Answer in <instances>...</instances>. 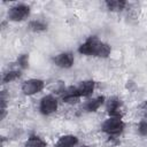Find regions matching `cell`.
<instances>
[{"mask_svg": "<svg viewBox=\"0 0 147 147\" xmlns=\"http://www.w3.org/2000/svg\"><path fill=\"white\" fill-rule=\"evenodd\" d=\"M78 52L86 56H94L106 59L111 53V47L109 44L103 42L96 36H90L86 38L84 42H82L78 47Z\"/></svg>", "mask_w": 147, "mask_h": 147, "instance_id": "obj_1", "label": "cell"}, {"mask_svg": "<svg viewBox=\"0 0 147 147\" xmlns=\"http://www.w3.org/2000/svg\"><path fill=\"white\" fill-rule=\"evenodd\" d=\"M124 127H125L124 122L122 121V118H117V117H109L101 125V130L110 137L121 134Z\"/></svg>", "mask_w": 147, "mask_h": 147, "instance_id": "obj_2", "label": "cell"}, {"mask_svg": "<svg viewBox=\"0 0 147 147\" xmlns=\"http://www.w3.org/2000/svg\"><path fill=\"white\" fill-rule=\"evenodd\" d=\"M95 88V83L92 79L88 80H83L80 82L77 86H70L67 88L68 92H70L71 94H74L75 96H77L78 99L83 98V96H90L93 91Z\"/></svg>", "mask_w": 147, "mask_h": 147, "instance_id": "obj_3", "label": "cell"}, {"mask_svg": "<svg viewBox=\"0 0 147 147\" xmlns=\"http://www.w3.org/2000/svg\"><path fill=\"white\" fill-rule=\"evenodd\" d=\"M30 15V7L25 3H17L9 8L8 10V20L11 22H21L28 18Z\"/></svg>", "mask_w": 147, "mask_h": 147, "instance_id": "obj_4", "label": "cell"}, {"mask_svg": "<svg viewBox=\"0 0 147 147\" xmlns=\"http://www.w3.org/2000/svg\"><path fill=\"white\" fill-rule=\"evenodd\" d=\"M57 107H59V101L52 94H47L42 96L39 102V111L45 116H49L54 114L57 110Z\"/></svg>", "mask_w": 147, "mask_h": 147, "instance_id": "obj_5", "label": "cell"}, {"mask_svg": "<svg viewBox=\"0 0 147 147\" xmlns=\"http://www.w3.org/2000/svg\"><path fill=\"white\" fill-rule=\"evenodd\" d=\"M45 87V82L42 79H38V78H30L28 80H24L21 90L23 92L24 95H34L39 92H41Z\"/></svg>", "mask_w": 147, "mask_h": 147, "instance_id": "obj_6", "label": "cell"}, {"mask_svg": "<svg viewBox=\"0 0 147 147\" xmlns=\"http://www.w3.org/2000/svg\"><path fill=\"white\" fill-rule=\"evenodd\" d=\"M53 63L61 69H70L74 65L75 57L71 52H62L52 59Z\"/></svg>", "mask_w": 147, "mask_h": 147, "instance_id": "obj_7", "label": "cell"}, {"mask_svg": "<svg viewBox=\"0 0 147 147\" xmlns=\"http://www.w3.org/2000/svg\"><path fill=\"white\" fill-rule=\"evenodd\" d=\"M106 109L109 117H117V118L123 117V103L121 99L117 96H113L107 101Z\"/></svg>", "mask_w": 147, "mask_h": 147, "instance_id": "obj_8", "label": "cell"}, {"mask_svg": "<svg viewBox=\"0 0 147 147\" xmlns=\"http://www.w3.org/2000/svg\"><path fill=\"white\" fill-rule=\"evenodd\" d=\"M79 140L74 134H64L61 136L57 141L55 142L54 147H76L78 145Z\"/></svg>", "mask_w": 147, "mask_h": 147, "instance_id": "obj_9", "label": "cell"}, {"mask_svg": "<svg viewBox=\"0 0 147 147\" xmlns=\"http://www.w3.org/2000/svg\"><path fill=\"white\" fill-rule=\"evenodd\" d=\"M105 100H106V98H105L103 95H100V96L93 98V99L88 100V101L85 103L84 109H85L86 111H88V113H94V111H96V110H98V109L103 105Z\"/></svg>", "mask_w": 147, "mask_h": 147, "instance_id": "obj_10", "label": "cell"}, {"mask_svg": "<svg viewBox=\"0 0 147 147\" xmlns=\"http://www.w3.org/2000/svg\"><path fill=\"white\" fill-rule=\"evenodd\" d=\"M105 5L109 11L117 13V11H122L125 8L126 1H124V0H107L105 2Z\"/></svg>", "mask_w": 147, "mask_h": 147, "instance_id": "obj_11", "label": "cell"}, {"mask_svg": "<svg viewBox=\"0 0 147 147\" xmlns=\"http://www.w3.org/2000/svg\"><path fill=\"white\" fill-rule=\"evenodd\" d=\"M24 147H47V142L37 134H32L28 138Z\"/></svg>", "mask_w": 147, "mask_h": 147, "instance_id": "obj_12", "label": "cell"}, {"mask_svg": "<svg viewBox=\"0 0 147 147\" xmlns=\"http://www.w3.org/2000/svg\"><path fill=\"white\" fill-rule=\"evenodd\" d=\"M28 28H29V30H31L32 32H44V31L47 30V24H46L44 21L33 20V21H30V22H29Z\"/></svg>", "mask_w": 147, "mask_h": 147, "instance_id": "obj_13", "label": "cell"}, {"mask_svg": "<svg viewBox=\"0 0 147 147\" xmlns=\"http://www.w3.org/2000/svg\"><path fill=\"white\" fill-rule=\"evenodd\" d=\"M21 77V71L20 70H9L2 76V82L3 83H11Z\"/></svg>", "mask_w": 147, "mask_h": 147, "instance_id": "obj_14", "label": "cell"}, {"mask_svg": "<svg viewBox=\"0 0 147 147\" xmlns=\"http://www.w3.org/2000/svg\"><path fill=\"white\" fill-rule=\"evenodd\" d=\"M0 103H1V107H0V118L3 119L7 115V100H6V92L2 91L1 92V98H0Z\"/></svg>", "mask_w": 147, "mask_h": 147, "instance_id": "obj_15", "label": "cell"}, {"mask_svg": "<svg viewBox=\"0 0 147 147\" xmlns=\"http://www.w3.org/2000/svg\"><path fill=\"white\" fill-rule=\"evenodd\" d=\"M17 65L21 69H26L29 67V54H22L17 57Z\"/></svg>", "mask_w": 147, "mask_h": 147, "instance_id": "obj_16", "label": "cell"}, {"mask_svg": "<svg viewBox=\"0 0 147 147\" xmlns=\"http://www.w3.org/2000/svg\"><path fill=\"white\" fill-rule=\"evenodd\" d=\"M138 132L141 136H147V119H144L138 125Z\"/></svg>", "mask_w": 147, "mask_h": 147, "instance_id": "obj_17", "label": "cell"}, {"mask_svg": "<svg viewBox=\"0 0 147 147\" xmlns=\"http://www.w3.org/2000/svg\"><path fill=\"white\" fill-rule=\"evenodd\" d=\"M79 147H88V146H85V145H83V146H79Z\"/></svg>", "mask_w": 147, "mask_h": 147, "instance_id": "obj_18", "label": "cell"}]
</instances>
